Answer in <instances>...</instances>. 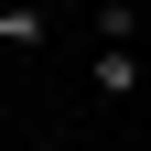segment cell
Returning <instances> with one entry per match:
<instances>
[{"label":"cell","instance_id":"1","mask_svg":"<svg viewBox=\"0 0 151 151\" xmlns=\"http://www.w3.org/2000/svg\"><path fill=\"white\" fill-rule=\"evenodd\" d=\"M86 86H97L108 108H129V97H140V43H97V54H86Z\"/></svg>","mask_w":151,"mask_h":151},{"label":"cell","instance_id":"4","mask_svg":"<svg viewBox=\"0 0 151 151\" xmlns=\"http://www.w3.org/2000/svg\"><path fill=\"white\" fill-rule=\"evenodd\" d=\"M22 151H65V140H22Z\"/></svg>","mask_w":151,"mask_h":151},{"label":"cell","instance_id":"3","mask_svg":"<svg viewBox=\"0 0 151 151\" xmlns=\"http://www.w3.org/2000/svg\"><path fill=\"white\" fill-rule=\"evenodd\" d=\"M86 32H97V43H140V11H129V0H97Z\"/></svg>","mask_w":151,"mask_h":151},{"label":"cell","instance_id":"2","mask_svg":"<svg viewBox=\"0 0 151 151\" xmlns=\"http://www.w3.org/2000/svg\"><path fill=\"white\" fill-rule=\"evenodd\" d=\"M0 43H11V54H43L54 43V11H43V0H0Z\"/></svg>","mask_w":151,"mask_h":151}]
</instances>
